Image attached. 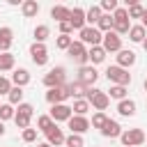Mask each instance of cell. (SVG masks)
Returning <instances> with one entry per match:
<instances>
[{"instance_id": "d4e9b609", "label": "cell", "mask_w": 147, "mask_h": 147, "mask_svg": "<svg viewBox=\"0 0 147 147\" xmlns=\"http://www.w3.org/2000/svg\"><path fill=\"white\" fill-rule=\"evenodd\" d=\"M69 14H71V9L64 7V5H55V7L51 9V18H55L57 23H60V21H69Z\"/></svg>"}, {"instance_id": "cb8c5ba5", "label": "cell", "mask_w": 147, "mask_h": 147, "mask_svg": "<svg viewBox=\"0 0 147 147\" xmlns=\"http://www.w3.org/2000/svg\"><path fill=\"white\" fill-rule=\"evenodd\" d=\"M21 11H23V16H25V18H32V16H37V14H39V2H37V0H23Z\"/></svg>"}, {"instance_id": "83f0119b", "label": "cell", "mask_w": 147, "mask_h": 147, "mask_svg": "<svg viewBox=\"0 0 147 147\" xmlns=\"http://www.w3.org/2000/svg\"><path fill=\"white\" fill-rule=\"evenodd\" d=\"M7 96H9V103H11V106H18V103L23 101V87L11 85V90L7 92Z\"/></svg>"}, {"instance_id": "277c9868", "label": "cell", "mask_w": 147, "mask_h": 147, "mask_svg": "<svg viewBox=\"0 0 147 147\" xmlns=\"http://www.w3.org/2000/svg\"><path fill=\"white\" fill-rule=\"evenodd\" d=\"M32 115H34L32 103H23V101H21V103H18V110L14 113V122H16V126H18V129H28Z\"/></svg>"}, {"instance_id": "60d3db41", "label": "cell", "mask_w": 147, "mask_h": 147, "mask_svg": "<svg viewBox=\"0 0 147 147\" xmlns=\"http://www.w3.org/2000/svg\"><path fill=\"white\" fill-rule=\"evenodd\" d=\"M57 25H60V34H71V32H74V25H71L69 21H60Z\"/></svg>"}, {"instance_id": "ab89813d", "label": "cell", "mask_w": 147, "mask_h": 147, "mask_svg": "<svg viewBox=\"0 0 147 147\" xmlns=\"http://www.w3.org/2000/svg\"><path fill=\"white\" fill-rule=\"evenodd\" d=\"M23 140H25V142H34V140H37V129H30V126L23 129Z\"/></svg>"}, {"instance_id": "7a4b0ae2", "label": "cell", "mask_w": 147, "mask_h": 147, "mask_svg": "<svg viewBox=\"0 0 147 147\" xmlns=\"http://www.w3.org/2000/svg\"><path fill=\"white\" fill-rule=\"evenodd\" d=\"M129 28H131L129 11H126L124 7H117V9L113 11V30H115L117 34H126V32H129Z\"/></svg>"}, {"instance_id": "b9f144b4", "label": "cell", "mask_w": 147, "mask_h": 147, "mask_svg": "<svg viewBox=\"0 0 147 147\" xmlns=\"http://www.w3.org/2000/svg\"><path fill=\"white\" fill-rule=\"evenodd\" d=\"M9 90H11V80L5 78V76H0V94H7Z\"/></svg>"}, {"instance_id": "2e32d148", "label": "cell", "mask_w": 147, "mask_h": 147, "mask_svg": "<svg viewBox=\"0 0 147 147\" xmlns=\"http://www.w3.org/2000/svg\"><path fill=\"white\" fill-rule=\"evenodd\" d=\"M69 23L74 25V30L85 28V25H87V21H85V9H83V7H74L71 14H69Z\"/></svg>"}, {"instance_id": "e0dca14e", "label": "cell", "mask_w": 147, "mask_h": 147, "mask_svg": "<svg viewBox=\"0 0 147 147\" xmlns=\"http://www.w3.org/2000/svg\"><path fill=\"white\" fill-rule=\"evenodd\" d=\"M117 64L124 67V69L133 67V64H136V53H133V51H126V48H119V51H117Z\"/></svg>"}, {"instance_id": "f6af8a7d", "label": "cell", "mask_w": 147, "mask_h": 147, "mask_svg": "<svg viewBox=\"0 0 147 147\" xmlns=\"http://www.w3.org/2000/svg\"><path fill=\"white\" fill-rule=\"evenodd\" d=\"M7 2H9V5H14V7H16V5H23V0H7Z\"/></svg>"}, {"instance_id": "8fae6325", "label": "cell", "mask_w": 147, "mask_h": 147, "mask_svg": "<svg viewBox=\"0 0 147 147\" xmlns=\"http://www.w3.org/2000/svg\"><path fill=\"white\" fill-rule=\"evenodd\" d=\"M67 124H69V129H71V133H85V131H90V119L85 117V115H71L69 119H67Z\"/></svg>"}, {"instance_id": "f35d334b", "label": "cell", "mask_w": 147, "mask_h": 147, "mask_svg": "<svg viewBox=\"0 0 147 147\" xmlns=\"http://www.w3.org/2000/svg\"><path fill=\"white\" fill-rule=\"evenodd\" d=\"M99 7H101V11H108V14H110V11L117 9V0H101Z\"/></svg>"}, {"instance_id": "7bdbcfd3", "label": "cell", "mask_w": 147, "mask_h": 147, "mask_svg": "<svg viewBox=\"0 0 147 147\" xmlns=\"http://www.w3.org/2000/svg\"><path fill=\"white\" fill-rule=\"evenodd\" d=\"M138 2H140V0H124V5H126V7H131V5H138Z\"/></svg>"}, {"instance_id": "44dd1931", "label": "cell", "mask_w": 147, "mask_h": 147, "mask_svg": "<svg viewBox=\"0 0 147 147\" xmlns=\"http://www.w3.org/2000/svg\"><path fill=\"white\" fill-rule=\"evenodd\" d=\"M87 57H90V62H92V64H101V62L106 60V51H103V46H101V44H96V46H90V51H87Z\"/></svg>"}, {"instance_id": "5b68a950", "label": "cell", "mask_w": 147, "mask_h": 147, "mask_svg": "<svg viewBox=\"0 0 147 147\" xmlns=\"http://www.w3.org/2000/svg\"><path fill=\"white\" fill-rule=\"evenodd\" d=\"M64 83H67V69L64 67H53L44 76V85L46 87H62Z\"/></svg>"}, {"instance_id": "681fc988", "label": "cell", "mask_w": 147, "mask_h": 147, "mask_svg": "<svg viewBox=\"0 0 147 147\" xmlns=\"http://www.w3.org/2000/svg\"><path fill=\"white\" fill-rule=\"evenodd\" d=\"M142 87H145V92H147V78H145V83H142Z\"/></svg>"}, {"instance_id": "52a82bcc", "label": "cell", "mask_w": 147, "mask_h": 147, "mask_svg": "<svg viewBox=\"0 0 147 147\" xmlns=\"http://www.w3.org/2000/svg\"><path fill=\"white\" fill-rule=\"evenodd\" d=\"M67 53H69V57H71L74 62H78L80 67L90 62V57H87V48H85V44H83L80 39H78V41H71V46L67 48Z\"/></svg>"}, {"instance_id": "ba28073f", "label": "cell", "mask_w": 147, "mask_h": 147, "mask_svg": "<svg viewBox=\"0 0 147 147\" xmlns=\"http://www.w3.org/2000/svg\"><path fill=\"white\" fill-rule=\"evenodd\" d=\"M101 46H103L106 53H117V51L122 48V37H119L115 30H108V32H103V37H101Z\"/></svg>"}, {"instance_id": "ee69618b", "label": "cell", "mask_w": 147, "mask_h": 147, "mask_svg": "<svg viewBox=\"0 0 147 147\" xmlns=\"http://www.w3.org/2000/svg\"><path fill=\"white\" fill-rule=\"evenodd\" d=\"M140 21H142V25H145V28H147V9H145V11H142V18H140Z\"/></svg>"}, {"instance_id": "d6a6232c", "label": "cell", "mask_w": 147, "mask_h": 147, "mask_svg": "<svg viewBox=\"0 0 147 147\" xmlns=\"http://www.w3.org/2000/svg\"><path fill=\"white\" fill-rule=\"evenodd\" d=\"M64 145H67V147H83V145H85V140H83V136H80V133H71V136H67V138H64Z\"/></svg>"}, {"instance_id": "ffe728a7", "label": "cell", "mask_w": 147, "mask_h": 147, "mask_svg": "<svg viewBox=\"0 0 147 147\" xmlns=\"http://www.w3.org/2000/svg\"><path fill=\"white\" fill-rule=\"evenodd\" d=\"M117 113H119L122 117H133V115H136V101H133V99H122V101L117 103Z\"/></svg>"}, {"instance_id": "4dcf8cb0", "label": "cell", "mask_w": 147, "mask_h": 147, "mask_svg": "<svg viewBox=\"0 0 147 147\" xmlns=\"http://www.w3.org/2000/svg\"><path fill=\"white\" fill-rule=\"evenodd\" d=\"M71 110H74V115H85V113L90 110V101H87V99H76Z\"/></svg>"}, {"instance_id": "6da1fadb", "label": "cell", "mask_w": 147, "mask_h": 147, "mask_svg": "<svg viewBox=\"0 0 147 147\" xmlns=\"http://www.w3.org/2000/svg\"><path fill=\"white\" fill-rule=\"evenodd\" d=\"M85 99L92 103V108H96V110H106L108 108V103H110V96H108V92H101V90H96V87H87V92H85Z\"/></svg>"}, {"instance_id": "d590c367", "label": "cell", "mask_w": 147, "mask_h": 147, "mask_svg": "<svg viewBox=\"0 0 147 147\" xmlns=\"http://www.w3.org/2000/svg\"><path fill=\"white\" fill-rule=\"evenodd\" d=\"M71 41H74V37H71V34H60V37L55 39V46H57L60 51H67V48L71 46Z\"/></svg>"}, {"instance_id": "d6986e66", "label": "cell", "mask_w": 147, "mask_h": 147, "mask_svg": "<svg viewBox=\"0 0 147 147\" xmlns=\"http://www.w3.org/2000/svg\"><path fill=\"white\" fill-rule=\"evenodd\" d=\"M11 41H14V32L11 28H0V53H7L11 48Z\"/></svg>"}, {"instance_id": "8992f818", "label": "cell", "mask_w": 147, "mask_h": 147, "mask_svg": "<svg viewBox=\"0 0 147 147\" xmlns=\"http://www.w3.org/2000/svg\"><path fill=\"white\" fill-rule=\"evenodd\" d=\"M119 140L124 147H138L145 142V133H142V129H126L119 133Z\"/></svg>"}, {"instance_id": "484cf974", "label": "cell", "mask_w": 147, "mask_h": 147, "mask_svg": "<svg viewBox=\"0 0 147 147\" xmlns=\"http://www.w3.org/2000/svg\"><path fill=\"white\" fill-rule=\"evenodd\" d=\"M103 11H101V7L99 5H92L90 9H85V21L90 23V25H96V21H99V16H101Z\"/></svg>"}, {"instance_id": "3957f363", "label": "cell", "mask_w": 147, "mask_h": 147, "mask_svg": "<svg viewBox=\"0 0 147 147\" xmlns=\"http://www.w3.org/2000/svg\"><path fill=\"white\" fill-rule=\"evenodd\" d=\"M106 78H108L113 85H129V83H131L129 69H124V67H119V64L108 67V69H106Z\"/></svg>"}, {"instance_id": "8d00e7d4", "label": "cell", "mask_w": 147, "mask_h": 147, "mask_svg": "<svg viewBox=\"0 0 147 147\" xmlns=\"http://www.w3.org/2000/svg\"><path fill=\"white\" fill-rule=\"evenodd\" d=\"M14 113H16V110H14L11 103H2V106H0V119H2V122H5V119H14Z\"/></svg>"}, {"instance_id": "f1b7e54d", "label": "cell", "mask_w": 147, "mask_h": 147, "mask_svg": "<svg viewBox=\"0 0 147 147\" xmlns=\"http://www.w3.org/2000/svg\"><path fill=\"white\" fill-rule=\"evenodd\" d=\"M14 55L7 51V53H0V71H9V69H14Z\"/></svg>"}, {"instance_id": "7dc6e473", "label": "cell", "mask_w": 147, "mask_h": 147, "mask_svg": "<svg viewBox=\"0 0 147 147\" xmlns=\"http://www.w3.org/2000/svg\"><path fill=\"white\" fill-rule=\"evenodd\" d=\"M140 44H142V48H145V51H147V37H145V39H142V41H140Z\"/></svg>"}, {"instance_id": "5bb4252c", "label": "cell", "mask_w": 147, "mask_h": 147, "mask_svg": "<svg viewBox=\"0 0 147 147\" xmlns=\"http://www.w3.org/2000/svg\"><path fill=\"white\" fill-rule=\"evenodd\" d=\"M64 99H69L64 85H62V87H48V92H46V101H48L51 106H53V103H64Z\"/></svg>"}, {"instance_id": "f907efd6", "label": "cell", "mask_w": 147, "mask_h": 147, "mask_svg": "<svg viewBox=\"0 0 147 147\" xmlns=\"http://www.w3.org/2000/svg\"><path fill=\"white\" fill-rule=\"evenodd\" d=\"M145 142H147V136H145Z\"/></svg>"}, {"instance_id": "c3c4849f", "label": "cell", "mask_w": 147, "mask_h": 147, "mask_svg": "<svg viewBox=\"0 0 147 147\" xmlns=\"http://www.w3.org/2000/svg\"><path fill=\"white\" fill-rule=\"evenodd\" d=\"M37 147H51V142H39Z\"/></svg>"}, {"instance_id": "7c38bea8", "label": "cell", "mask_w": 147, "mask_h": 147, "mask_svg": "<svg viewBox=\"0 0 147 147\" xmlns=\"http://www.w3.org/2000/svg\"><path fill=\"white\" fill-rule=\"evenodd\" d=\"M96 78H99L96 69H94L92 64H83V67L78 69V78H76V80H80L83 85H87V87H90V85H94V83H96Z\"/></svg>"}, {"instance_id": "e575fe53", "label": "cell", "mask_w": 147, "mask_h": 147, "mask_svg": "<svg viewBox=\"0 0 147 147\" xmlns=\"http://www.w3.org/2000/svg\"><path fill=\"white\" fill-rule=\"evenodd\" d=\"M53 124H55V122H53V117H51V115H41V117L37 119V129H39V131H44V133H46Z\"/></svg>"}, {"instance_id": "9a60e30c", "label": "cell", "mask_w": 147, "mask_h": 147, "mask_svg": "<svg viewBox=\"0 0 147 147\" xmlns=\"http://www.w3.org/2000/svg\"><path fill=\"white\" fill-rule=\"evenodd\" d=\"M101 131V136L103 138H119V133H122V126H119V122H115V119H106V124L99 129Z\"/></svg>"}, {"instance_id": "ac0fdd59", "label": "cell", "mask_w": 147, "mask_h": 147, "mask_svg": "<svg viewBox=\"0 0 147 147\" xmlns=\"http://www.w3.org/2000/svg\"><path fill=\"white\" fill-rule=\"evenodd\" d=\"M64 138H67V136L62 133V129H57V124H53V126L46 131V142H51V147H53V145H55V147L62 145Z\"/></svg>"}, {"instance_id": "1f68e13d", "label": "cell", "mask_w": 147, "mask_h": 147, "mask_svg": "<svg viewBox=\"0 0 147 147\" xmlns=\"http://www.w3.org/2000/svg\"><path fill=\"white\" fill-rule=\"evenodd\" d=\"M106 119H108V115H106L103 110H96V113L92 115V122H90V126H92V129H101V126L106 124Z\"/></svg>"}, {"instance_id": "9c48e42d", "label": "cell", "mask_w": 147, "mask_h": 147, "mask_svg": "<svg viewBox=\"0 0 147 147\" xmlns=\"http://www.w3.org/2000/svg\"><path fill=\"white\" fill-rule=\"evenodd\" d=\"M101 37H103V32H101L99 28H94V25H85V28H80V41L87 44V46H96V44H101Z\"/></svg>"}, {"instance_id": "f546056e", "label": "cell", "mask_w": 147, "mask_h": 147, "mask_svg": "<svg viewBox=\"0 0 147 147\" xmlns=\"http://www.w3.org/2000/svg\"><path fill=\"white\" fill-rule=\"evenodd\" d=\"M108 96H110V99H117V101L126 99V85H113V87L108 90Z\"/></svg>"}, {"instance_id": "bcb514c9", "label": "cell", "mask_w": 147, "mask_h": 147, "mask_svg": "<svg viewBox=\"0 0 147 147\" xmlns=\"http://www.w3.org/2000/svg\"><path fill=\"white\" fill-rule=\"evenodd\" d=\"M0 136H5V122L0 119Z\"/></svg>"}, {"instance_id": "603a6c76", "label": "cell", "mask_w": 147, "mask_h": 147, "mask_svg": "<svg viewBox=\"0 0 147 147\" xmlns=\"http://www.w3.org/2000/svg\"><path fill=\"white\" fill-rule=\"evenodd\" d=\"M145 37H147V28H145L142 23H140V25H131V28H129V39H131V41L140 44Z\"/></svg>"}, {"instance_id": "4316f807", "label": "cell", "mask_w": 147, "mask_h": 147, "mask_svg": "<svg viewBox=\"0 0 147 147\" xmlns=\"http://www.w3.org/2000/svg\"><path fill=\"white\" fill-rule=\"evenodd\" d=\"M96 28H99L101 32H108V30H113V16H110L108 11H103V14L99 16V21H96Z\"/></svg>"}, {"instance_id": "836d02e7", "label": "cell", "mask_w": 147, "mask_h": 147, "mask_svg": "<svg viewBox=\"0 0 147 147\" xmlns=\"http://www.w3.org/2000/svg\"><path fill=\"white\" fill-rule=\"evenodd\" d=\"M32 34H34V41H46L48 34H51V30H48V25H37Z\"/></svg>"}, {"instance_id": "30bf717a", "label": "cell", "mask_w": 147, "mask_h": 147, "mask_svg": "<svg viewBox=\"0 0 147 147\" xmlns=\"http://www.w3.org/2000/svg\"><path fill=\"white\" fill-rule=\"evenodd\" d=\"M30 57H32V62L37 67H44L48 62V48L44 46V41H34L30 46Z\"/></svg>"}, {"instance_id": "7402d4cb", "label": "cell", "mask_w": 147, "mask_h": 147, "mask_svg": "<svg viewBox=\"0 0 147 147\" xmlns=\"http://www.w3.org/2000/svg\"><path fill=\"white\" fill-rule=\"evenodd\" d=\"M11 83L18 85V87H25V85L30 83V71H28V69H14V74H11Z\"/></svg>"}, {"instance_id": "4fadbf2b", "label": "cell", "mask_w": 147, "mask_h": 147, "mask_svg": "<svg viewBox=\"0 0 147 147\" xmlns=\"http://www.w3.org/2000/svg\"><path fill=\"white\" fill-rule=\"evenodd\" d=\"M71 115H74V110H71V106H67V103H53V106H51V117H53V122H67Z\"/></svg>"}, {"instance_id": "74e56055", "label": "cell", "mask_w": 147, "mask_h": 147, "mask_svg": "<svg viewBox=\"0 0 147 147\" xmlns=\"http://www.w3.org/2000/svg\"><path fill=\"white\" fill-rule=\"evenodd\" d=\"M126 11H129V18H142V11H145V7L138 2V5H131V7H126Z\"/></svg>"}]
</instances>
